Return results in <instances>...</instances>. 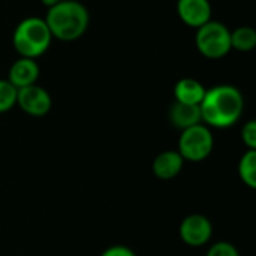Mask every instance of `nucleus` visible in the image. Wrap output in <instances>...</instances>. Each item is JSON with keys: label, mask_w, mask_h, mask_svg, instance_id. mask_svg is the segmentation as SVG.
Listing matches in <instances>:
<instances>
[{"label": "nucleus", "mask_w": 256, "mask_h": 256, "mask_svg": "<svg viewBox=\"0 0 256 256\" xmlns=\"http://www.w3.org/2000/svg\"><path fill=\"white\" fill-rule=\"evenodd\" d=\"M199 107L206 126L229 128L241 118L244 98L235 86L218 84L205 92Z\"/></svg>", "instance_id": "1"}, {"label": "nucleus", "mask_w": 256, "mask_h": 256, "mask_svg": "<svg viewBox=\"0 0 256 256\" xmlns=\"http://www.w3.org/2000/svg\"><path fill=\"white\" fill-rule=\"evenodd\" d=\"M46 23L54 38L62 41H74L86 32L89 24V12L80 2L64 0L48 10Z\"/></svg>", "instance_id": "2"}, {"label": "nucleus", "mask_w": 256, "mask_h": 256, "mask_svg": "<svg viewBox=\"0 0 256 256\" xmlns=\"http://www.w3.org/2000/svg\"><path fill=\"white\" fill-rule=\"evenodd\" d=\"M53 35L46 23V20L38 17L24 18L14 32V48L22 58L36 59L42 56L50 44Z\"/></svg>", "instance_id": "3"}, {"label": "nucleus", "mask_w": 256, "mask_h": 256, "mask_svg": "<svg viewBox=\"0 0 256 256\" xmlns=\"http://www.w3.org/2000/svg\"><path fill=\"white\" fill-rule=\"evenodd\" d=\"M214 146V138L211 130L204 125H194L184 130L178 140V152L184 162L199 163L210 157Z\"/></svg>", "instance_id": "4"}, {"label": "nucleus", "mask_w": 256, "mask_h": 256, "mask_svg": "<svg viewBox=\"0 0 256 256\" xmlns=\"http://www.w3.org/2000/svg\"><path fill=\"white\" fill-rule=\"evenodd\" d=\"M196 47L208 59H222L232 50L230 30L224 24L211 20L198 29Z\"/></svg>", "instance_id": "5"}, {"label": "nucleus", "mask_w": 256, "mask_h": 256, "mask_svg": "<svg viewBox=\"0 0 256 256\" xmlns=\"http://www.w3.org/2000/svg\"><path fill=\"white\" fill-rule=\"evenodd\" d=\"M17 106L29 116L41 118V116H46L52 110L53 101H52L50 94L44 88L38 84H32V86L18 89Z\"/></svg>", "instance_id": "6"}, {"label": "nucleus", "mask_w": 256, "mask_h": 256, "mask_svg": "<svg viewBox=\"0 0 256 256\" xmlns=\"http://www.w3.org/2000/svg\"><path fill=\"white\" fill-rule=\"evenodd\" d=\"M212 235L211 222L202 214H190L180 224L181 240L192 247L205 246Z\"/></svg>", "instance_id": "7"}, {"label": "nucleus", "mask_w": 256, "mask_h": 256, "mask_svg": "<svg viewBox=\"0 0 256 256\" xmlns=\"http://www.w3.org/2000/svg\"><path fill=\"white\" fill-rule=\"evenodd\" d=\"M176 11L187 26L196 29L211 22L212 14L210 0H178Z\"/></svg>", "instance_id": "8"}, {"label": "nucleus", "mask_w": 256, "mask_h": 256, "mask_svg": "<svg viewBox=\"0 0 256 256\" xmlns=\"http://www.w3.org/2000/svg\"><path fill=\"white\" fill-rule=\"evenodd\" d=\"M40 77V66L35 59H28V58H20L17 59L8 74V82L18 90L32 84H36V80Z\"/></svg>", "instance_id": "9"}, {"label": "nucleus", "mask_w": 256, "mask_h": 256, "mask_svg": "<svg viewBox=\"0 0 256 256\" xmlns=\"http://www.w3.org/2000/svg\"><path fill=\"white\" fill-rule=\"evenodd\" d=\"M184 158L178 151H164L152 162V172L160 180H172L182 170Z\"/></svg>", "instance_id": "10"}, {"label": "nucleus", "mask_w": 256, "mask_h": 256, "mask_svg": "<svg viewBox=\"0 0 256 256\" xmlns=\"http://www.w3.org/2000/svg\"><path fill=\"white\" fill-rule=\"evenodd\" d=\"M169 118L174 126L180 128L181 132L187 130L190 126L202 124V116H200V107L199 106H190V104H182L175 101L170 107Z\"/></svg>", "instance_id": "11"}, {"label": "nucleus", "mask_w": 256, "mask_h": 256, "mask_svg": "<svg viewBox=\"0 0 256 256\" xmlns=\"http://www.w3.org/2000/svg\"><path fill=\"white\" fill-rule=\"evenodd\" d=\"M206 89L194 78H181L174 89L175 101L190 106H200Z\"/></svg>", "instance_id": "12"}, {"label": "nucleus", "mask_w": 256, "mask_h": 256, "mask_svg": "<svg viewBox=\"0 0 256 256\" xmlns=\"http://www.w3.org/2000/svg\"><path fill=\"white\" fill-rule=\"evenodd\" d=\"M238 175L247 187L256 190V151L247 150L242 154L238 163Z\"/></svg>", "instance_id": "13"}, {"label": "nucleus", "mask_w": 256, "mask_h": 256, "mask_svg": "<svg viewBox=\"0 0 256 256\" xmlns=\"http://www.w3.org/2000/svg\"><path fill=\"white\" fill-rule=\"evenodd\" d=\"M230 47L238 52H250L256 47V30L241 26L230 32Z\"/></svg>", "instance_id": "14"}, {"label": "nucleus", "mask_w": 256, "mask_h": 256, "mask_svg": "<svg viewBox=\"0 0 256 256\" xmlns=\"http://www.w3.org/2000/svg\"><path fill=\"white\" fill-rule=\"evenodd\" d=\"M17 92L8 80H0V113H6L17 106Z\"/></svg>", "instance_id": "15"}, {"label": "nucleus", "mask_w": 256, "mask_h": 256, "mask_svg": "<svg viewBox=\"0 0 256 256\" xmlns=\"http://www.w3.org/2000/svg\"><path fill=\"white\" fill-rule=\"evenodd\" d=\"M241 139L248 150L256 151V119H252L244 124L241 130Z\"/></svg>", "instance_id": "16"}, {"label": "nucleus", "mask_w": 256, "mask_h": 256, "mask_svg": "<svg viewBox=\"0 0 256 256\" xmlns=\"http://www.w3.org/2000/svg\"><path fill=\"white\" fill-rule=\"evenodd\" d=\"M206 256H240V252L235 246L228 241H218L212 244L206 253Z\"/></svg>", "instance_id": "17"}, {"label": "nucleus", "mask_w": 256, "mask_h": 256, "mask_svg": "<svg viewBox=\"0 0 256 256\" xmlns=\"http://www.w3.org/2000/svg\"><path fill=\"white\" fill-rule=\"evenodd\" d=\"M101 256H138V254L130 247L122 246V244H116V246H112V247L106 248L101 253Z\"/></svg>", "instance_id": "18"}, {"label": "nucleus", "mask_w": 256, "mask_h": 256, "mask_svg": "<svg viewBox=\"0 0 256 256\" xmlns=\"http://www.w3.org/2000/svg\"><path fill=\"white\" fill-rule=\"evenodd\" d=\"M41 2H42L44 5H47L48 8H52V6H54V5H58V4L64 2V0H41Z\"/></svg>", "instance_id": "19"}]
</instances>
